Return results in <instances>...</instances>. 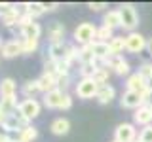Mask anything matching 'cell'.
<instances>
[{
  "label": "cell",
  "instance_id": "44dd1931",
  "mask_svg": "<svg viewBox=\"0 0 152 142\" xmlns=\"http://www.w3.org/2000/svg\"><path fill=\"white\" fill-rule=\"evenodd\" d=\"M48 36H50V42H51V44H59V42H63V36H65L63 23H59V21H53V23H51L50 30H48Z\"/></svg>",
  "mask_w": 152,
  "mask_h": 142
},
{
  "label": "cell",
  "instance_id": "52a82bcc",
  "mask_svg": "<svg viewBox=\"0 0 152 142\" xmlns=\"http://www.w3.org/2000/svg\"><path fill=\"white\" fill-rule=\"evenodd\" d=\"M114 140L116 142H135L137 140V129L133 123H120L114 129Z\"/></svg>",
  "mask_w": 152,
  "mask_h": 142
},
{
  "label": "cell",
  "instance_id": "cb8c5ba5",
  "mask_svg": "<svg viewBox=\"0 0 152 142\" xmlns=\"http://www.w3.org/2000/svg\"><path fill=\"white\" fill-rule=\"evenodd\" d=\"M36 136H38V129L34 125H28V127H25V129H21L17 133L15 140L17 142H32V140H36Z\"/></svg>",
  "mask_w": 152,
  "mask_h": 142
},
{
  "label": "cell",
  "instance_id": "8992f818",
  "mask_svg": "<svg viewBox=\"0 0 152 142\" xmlns=\"http://www.w3.org/2000/svg\"><path fill=\"white\" fill-rule=\"evenodd\" d=\"M17 110L21 112V114L27 117L28 121H32L34 117L40 116V112H42V104L38 102L36 99H23V101L19 102Z\"/></svg>",
  "mask_w": 152,
  "mask_h": 142
},
{
  "label": "cell",
  "instance_id": "277c9868",
  "mask_svg": "<svg viewBox=\"0 0 152 142\" xmlns=\"http://www.w3.org/2000/svg\"><path fill=\"white\" fill-rule=\"evenodd\" d=\"M142 49H146V38L141 34V32H127L126 36V51L127 53H141Z\"/></svg>",
  "mask_w": 152,
  "mask_h": 142
},
{
  "label": "cell",
  "instance_id": "4316f807",
  "mask_svg": "<svg viewBox=\"0 0 152 142\" xmlns=\"http://www.w3.org/2000/svg\"><path fill=\"white\" fill-rule=\"evenodd\" d=\"M19 17H21V12H19V8H15V9H12V12L2 15V25L6 28H12V27L19 25Z\"/></svg>",
  "mask_w": 152,
  "mask_h": 142
},
{
  "label": "cell",
  "instance_id": "ac0fdd59",
  "mask_svg": "<svg viewBox=\"0 0 152 142\" xmlns=\"http://www.w3.org/2000/svg\"><path fill=\"white\" fill-rule=\"evenodd\" d=\"M103 25L108 27V28H118L122 27V17H120V12L118 9H108V12H104L103 15Z\"/></svg>",
  "mask_w": 152,
  "mask_h": 142
},
{
  "label": "cell",
  "instance_id": "9c48e42d",
  "mask_svg": "<svg viewBox=\"0 0 152 142\" xmlns=\"http://www.w3.org/2000/svg\"><path fill=\"white\" fill-rule=\"evenodd\" d=\"M63 99H65V93L61 89H53V91L46 93L42 97V104L50 110H61V104H63Z\"/></svg>",
  "mask_w": 152,
  "mask_h": 142
},
{
  "label": "cell",
  "instance_id": "ba28073f",
  "mask_svg": "<svg viewBox=\"0 0 152 142\" xmlns=\"http://www.w3.org/2000/svg\"><path fill=\"white\" fill-rule=\"evenodd\" d=\"M120 104H122V108H133V110H137V108H141L145 104V97H142V93L127 91L126 89L120 97Z\"/></svg>",
  "mask_w": 152,
  "mask_h": 142
},
{
  "label": "cell",
  "instance_id": "ffe728a7",
  "mask_svg": "<svg viewBox=\"0 0 152 142\" xmlns=\"http://www.w3.org/2000/svg\"><path fill=\"white\" fill-rule=\"evenodd\" d=\"M89 46H91V53L95 57V61H99V63H103L110 55V47H108V44H104V42H93Z\"/></svg>",
  "mask_w": 152,
  "mask_h": 142
},
{
  "label": "cell",
  "instance_id": "9a60e30c",
  "mask_svg": "<svg viewBox=\"0 0 152 142\" xmlns=\"http://www.w3.org/2000/svg\"><path fill=\"white\" fill-rule=\"evenodd\" d=\"M50 131L53 133L55 136H65V135H69V131H70V121L66 120V117H55L50 125Z\"/></svg>",
  "mask_w": 152,
  "mask_h": 142
},
{
  "label": "cell",
  "instance_id": "83f0119b",
  "mask_svg": "<svg viewBox=\"0 0 152 142\" xmlns=\"http://www.w3.org/2000/svg\"><path fill=\"white\" fill-rule=\"evenodd\" d=\"M114 38V30L112 28H108V27H97V32H95V42H104V44H108Z\"/></svg>",
  "mask_w": 152,
  "mask_h": 142
},
{
  "label": "cell",
  "instance_id": "60d3db41",
  "mask_svg": "<svg viewBox=\"0 0 152 142\" xmlns=\"http://www.w3.org/2000/svg\"><path fill=\"white\" fill-rule=\"evenodd\" d=\"M142 97H145V104L152 108V91H145V95H142Z\"/></svg>",
  "mask_w": 152,
  "mask_h": 142
},
{
  "label": "cell",
  "instance_id": "d6986e66",
  "mask_svg": "<svg viewBox=\"0 0 152 142\" xmlns=\"http://www.w3.org/2000/svg\"><path fill=\"white\" fill-rule=\"evenodd\" d=\"M17 85L13 78H4L0 80V99H8V97H15Z\"/></svg>",
  "mask_w": 152,
  "mask_h": 142
},
{
  "label": "cell",
  "instance_id": "4dcf8cb0",
  "mask_svg": "<svg viewBox=\"0 0 152 142\" xmlns=\"http://www.w3.org/2000/svg\"><path fill=\"white\" fill-rule=\"evenodd\" d=\"M40 46V40H23L21 38V49H23V55H31L34 53Z\"/></svg>",
  "mask_w": 152,
  "mask_h": 142
},
{
  "label": "cell",
  "instance_id": "d6a6232c",
  "mask_svg": "<svg viewBox=\"0 0 152 142\" xmlns=\"http://www.w3.org/2000/svg\"><path fill=\"white\" fill-rule=\"evenodd\" d=\"M65 61L72 66L74 61H78V47L76 46H66V55H65Z\"/></svg>",
  "mask_w": 152,
  "mask_h": 142
},
{
  "label": "cell",
  "instance_id": "2e32d148",
  "mask_svg": "<svg viewBox=\"0 0 152 142\" xmlns=\"http://www.w3.org/2000/svg\"><path fill=\"white\" fill-rule=\"evenodd\" d=\"M66 55V44L65 42H59V44H50V49H48V59L55 61V63H61L65 61Z\"/></svg>",
  "mask_w": 152,
  "mask_h": 142
},
{
  "label": "cell",
  "instance_id": "ab89813d",
  "mask_svg": "<svg viewBox=\"0 0 152 142\" xmlns=\"http://www.w3.org/2000/svg\"><path fill=\"white\" fill-rule=\"evenodd\" d=\"M72 106V97L69 93H65V99H63V104H61V110H69Z\"/></svg>",
  "mask_w": 152,
  "mask_h": 142
},
{
  "label": "cell",
  "instance_id": "bcb514c9",
  "mask_svg": "<svg viewBox=\"0 0 152 142\" xmlns=\"http://www.w3.org/2000/svg\"><path fill=\"white\" fill-rule=\"evenodd\" d=\"M135 142H141V140H139V138H137V140H135Z\"/></svg>",
  "mask_w": 152,
  "mask_h": 142
},
{
  "label": "cell",
  "instance_id": "836d02e7",
  "mask_svg": "<svg viewBox=\"0 0 152 142\" xmlns=\"http://www.w3.org/2000/svg\"><path fill=\"white\" fill-rule=\"evenodd\" d=\"M44 74H50V76H57V63L51 59L44 61Z\"/></svg>",
  "mask_w": 152,
  "mask_h": 142
},
{
  "label": "cell",
  "instance_id": "8d00e7d4",
  "mask_svg": "<svg viewBox=\"0 0 152 142\" xmlns=\"http://www.w3.org/2000/svg\"><path fill=\"white\" fill-rule=\"evenodd\" d=\"M59 74H70V64L66 63V61L57 63V76H59Z\"/></svg>",
  "mask_w": 152,
  "mask_h": 142
},
{
  "label": "cell",
  "instance_id": "3957f363",
  "mask_svg": "<svg viewBox=\"0 0 152 142\" xmlns=\"http://www.w3.org/2000/svg\"><path fill=\"white\" fill-rule=\"evenodd\" d=\"M103 64L108 66V68H110L114 74H118V76H129V70H131L129 63H127L122 55H108L107 59L103 61Z\"/></svg>",
  "mask_w": 152,
  "mask_h": 142
},
{
  "label": "cell",
  "instance_id": "484cf974",
  "mask_svg": "<svg viewBox=\"0 0 152 142\" xmlns=\"http://www.w3.org/2000/svg\"><path fill=\"white\" fill-rule=\"evenodd\" d=\"M21 93H23V97L25 99H34L38 93H40V87H38V82L36 80H28V82L23 83V87H21Z\"/></svg>",
  "mask_w": 152,
  "mask_h": 142
},
{
  "label": "cell",
  "instance_id": "d590c367",
  "mask_svg": "<svg viewBox=\"0 0 152 142\" xmlns=\"http://www.w3.org/2000/svg\"><path fill=\"white\" fill-rule=\"evenodd\" d=\"M139 74H142L146 80L152 78V64L150 63H145V64H141V68H139Z\"/></svg>",
  "mask_w": 152,
  "mask_h": 142
},
{
  "label": "cell",
  "instance_id": "7bdbcfd3",
  "mask_svg": "<svg viewBox=\"0 0 152 142\" xmlns=\"http://www.w3.org/2000/svg\"><path fill=\"white\" fill-rule=\"evenodd\" d=\"M146 51L148 55H152V38H146Z\"/></svg>",
  "mask_w": 152,
  "mask_h": 142
},
{
  "label": "cell",
  "instance_id": "1f68e13d",
  "mask_svg": "<svg viewBox=\"0 0 152 142\" xmlns=\"http://www.w3.org/2000/svg\"><path fill=\"white\" fill-rule=\"evenodd\" d=\"M55 80H57V89H61L63 93H66V89H69V85H70V74H59Z\"/></svg>",
  "mask_w": 152,
  "mask_h": 142
},
{
  "label": "cell",
  "instance_id": "4fadbf2b",
  "mask_svg": "<svg viewBox=\"0 0 152 142\" xmlns=\"http://www.w3.org/2000/svg\"><path fill=\"white\" fill-rule=\"evenodd\" d=\"M19 32H21V38H23V40H40L42 27H40V23L32 21V23H28V25L21 27V28H19Z\"/></svg>",
  "mask_w": 152,
  "mask_h": 142
},
{
  "label": "cell",
  "instance_id": "d4e9b609",
  "mask_svg": "<svg viewBox=\"0 0 152 142\" xmlns=\"http://www.w3.org/2000/svg\"><path fill=\"white\" fill-rule=\"evenodd\" d=\"M108 47H110V55H122L126 51V36H114L108 42Z\"/></svg>",
  "mask_w": 152,
  "mask_h": 142
},
{
  "label": "cell",
  "instance_id": "e575fe53",
  "mask_svg": "<svg viewBox=\"0 0 152 142\" xmlns=\"http://www.w3.org/2000/svg\"><path fill=\"white\" fill-rule=\"evenodd\" d=\"M139 140H141V142H152V125L145 127V129L141 131V135H139Z\"/></svg>",
  "mask_w": 152,
  "mask_h": 142
},
{
  "label": "cell",
  "instance_id": "f1b7e54d",
  "mask_svg": "<svg viewBox=\"0 0 152 142\" xmlns=\"http://www.w3.org/2000/svg\"><path fill=\"white\" fill-rule=\"evenodd\" d=\"M95 57L91 53V46H80L78 47V63L80 64H86V63H93Z\"/></svg>",
  "mask_w": 152,
  "mask_h": 142
},
{
  "label": "cell",
  "instance_id": "7c38bea8",
  "mask_svg": "<svg viewBox=\"0 0 152 142\" xmlns=\"http://www.w3.org/2000/svg\"><path fill=\"white\" fill-rule=\"evenodd\" d=\"M0 51H2L4 59H13V57H17V55H23L21 38H19V40H8V42H4V47Z\"/></svg>",
  "mask_w": 152,
  "mask_h": 142
},
{
  "label": "cell",
  "instance_id": "f35d334b",
  "mask_svg": "<svg viewBox=\"0 0 152 142\" xmlns=\"http://www.w3.org/2000/svg\"><path fill=\"white\" fill-rule=\"evenodd\" d=\"M32 21H34V19H32L31 15H28V13H21V17H19V28H21V27H25V25H28V23H32Z\"/></svg>",
  "mask_w": 152,
  "mask_h": 142
},
{
  "label": "cell",
  "instance_id": "7a4b0ae2",
  "mask_svg": "<svg viewBox=\"0 0 152 142\" xmlns=\"http://www.w3.org/2000/svg\"><path fill=\"white\" fill-rule=\"evenodd\" d=\"M95 32H97V27L89 21L80 23L78 27L74 28V40L78 42L80 46H88L95 42Z\"/></svg>",
  "mask_w": 152,
  "mask_h": 142
},
{
  "label": "cell",
  "instance_id": "c3c4849f",
  "mask_svg": "<svg viewBox=\"0 0 152 142\" xmlns=\"http://www.w3.org/2000/svg\"><path fill=\"white\" fill-rule=\"evenodd\" d=\"M112 142H116V140H112Z\"/></svg>",
  "mask_w": 152,
  "mask_h": 142
},
{
  "label": "cell",
  "instance_id": "f6af8a7d",
  "mask_svg": "<svg viewBox=\"0 0 152 142\" xmlns=\"http://www.w3.org/2000/svg\"><path fill=\"white\" fill-rule=\"evenodd\" d=\"M4 47V42H2V36H0V49H2Z\"/></svg>",
  "mask_w": 152,
  "mask_h": 142
},
{
  "label": "cell",
  "instance_id": "603a6c76",
  "mask_svg": "<svg viewBox=\"0 0 152 142\" xmlns=\"http://www.w3.org/2000/svg\"><path fill=\"white\" fill-rule=\"evenodd\" d=\"M110 74H112V70L108 68V66H104L101 64L97 70H95V74H93V82L97 83V85H107L108 83V80H110Z\"/></svg>",
  "mask_w": 152,
  "mask_h": 142
},
{
  "label": "cell",
  "instance_id": "7402d4cb",
  "mask_svg": "<svg viewBox=\"0 0 152 142\" xmlns=\"http://www.w3.org/2000/svg\"><path fill=\"white\" fill-rule=\"evenodd\" d=\"M23 8H25V13H28L32 19H36V17H40V15L46 13V4L44 2H25Z\"/></svg>",
  "mask_w": 152,
  "mask_h": 142
},
{
  "label": "cell",
  "instance_id": "6da1fadb",
  "mask_svg": "<svg viewBox=\"0 0 152 142\" xmlns=\"http://www.w3.org/2000/svg\"><path fill=\"white\" fill-rule=\"evenodd\" d=\"M120 12V17H122V28L127 32H135L137 25H139V13L133 4H122L118 8Z\"/></svg>",
  "mask_w": 152,
  "mask_h": 142
},
{
  "label": "cell",
  "instance_id": "f546056e",
  "mask_svg": "<svg viewBox=\"0 0 152 142\" xmlns=\"http://www.w3.org/2000/svg\"><path fill=\"white\" fill-rule=\"evenodd\" d=\"M101 64H103V63H99V61H93V63L80 64V76H82V78H93L95 70H97Z\"/></svg>",
  "mask_w": 152,
  "mask_h": 142
},
{
  "label": "cell",
  "instance_id": "74e56055",
  "mask_svg": "<svg viewBox=\"0 0 152 142\" xmlns=\"http://www.w3.org/2000/svg\"><path fill=\"white\" fill-rule=\"evenodd\" d=\"M88 8L91 9V12H103L104 8H108V4H104V2H89Z\"/></svg>",
  "mask_w": 152,
  "mask_h": 142
},
{
  "label": "cell",
  "instance_id": "ee69618b",
  "mask_svg": "<svg viewBox=\"0 0 152 142\" xmlns=\"http://www.w3.org/2000/svg\"><path fill=\"white\" fill-rule=\"evenodd\" d=\"M146 91H152V78L146 80Z\"/></svg>",
  "mask_w": 152,
  "mask_h": 142
},
{
  "label": "cell",
  "instance_id": "e0dca14e",
  "mask_svg": "<svg viewBox=\"0 0 152 142\" xmlns=\"http://www.w3.org/2000/svg\"><path fill=\"white\" fill-rule=\"evenodd\" d=\"M55 78H57V76H50V74H44V72H42V76L36 80L42 95H46V93H50V91H53V89H57V80H55Z\"/></svg>",
  "mask_w": 152,
  "mask_h": 142
},
{
  "label": "cell",
  "instance_id": "b9f144b4",
  "mask_svg": "<svg viewBox=\"0 0 152 142\" xmlns=\"http://www.w3.org/2000/svg\"><path fill=\"white\" fill-rule=\"evenodd\" d=\"M57 8H59V4H46V12H53V9H57Z\"/></svg>",
  "mask_w": 152,
  "mask_h": 142
},
{
  "label": "cell",
  "instance_id": "8fae6325",
  "mask_svg": "<svg viewBox=\"0 0 152 142\" xmlns=\"http://www.w3.org/2000/svg\"><path fill=\"white\" fill-rule=\"evenodd\" d=\"M133 125H142V127L152 125V108L146 106V104L137 108L135 114H133Z\"/></svg>",
  "mask_w": 152,
  "mask_h": 142
},
{
  "label": "cell",
  "instance_id": "5bb4252c",
  "mask_svg": "<svg viewBox=\"0 0 152 142\" xmlns=\"http://www.w3.org/2000/svg\"><path fill=\"white\" fill-rule=\"evenodd\" d=\"M114 97H116V89L110 83H107V85H99V91L95 99H97L99 104H110L114 101Z\"/></svg>",
  "mask_w": 152,
  "mask_h": 142
},
{
  "label": "cell",
  "instance_id": "7dc6e473",
  "mask_svg": "<svg viewBox=\"0 0 152 142\" xmlns=\"http://www.w3.org/2000/svg\"><path fill=\"white\" fill-rule=\"evenodd\" d=\"M0 19H2V13H0Z\"/></svg>",
  "mask_w": 152,
  "mask_h": 142
},
{
  "label": "cell",
  "instance_id": "5b68a950",
  "mask_svg": "<svg viewBox=\"0 0 152 142\" xmlns=\"http://www.w3.org/2000/svg\"><path fill=\"white\" fill-rule=\"evenodd\" d=\"M74 91L78 95V99H93V97H97L99 85L95 83L91 78H80V82L76 83Z\"/></svg>",
  "mask_w": 152,
  "mask_h": 142
},
{
  "label": "cell",
  "instance_id": "30bf717a",
  "mask_svg": "<svg viewBox=\"0 0 152 142\" xmlns=\"http://www.w3.org/2000/svg\"><path fill=\"white\" fill-rule=\"evenodd\" d=\"M126 87H127V91H137V93L145 95V91H146V78L142 74H139V72H133V74L127 76Z\"/></svg>",
  "mask_w": 152,
  "mask_h": 142
}]
</instances>
